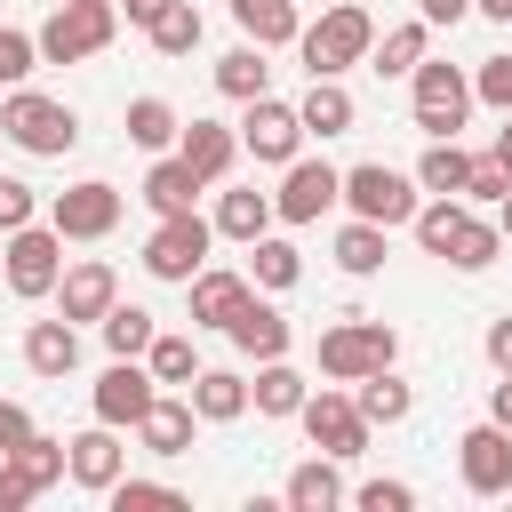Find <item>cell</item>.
<instances>
[{
    "label": "cell",
    "instance_id": "45",
    "mask_svg": "<svg viewBox=\"0 0 512 512\" xmlns=\"http://www.w3.org/2000/svg\"><path fill=\"white\" fill-rule=\"evenodd\" d=\"M352 504H360V512H408L416 488H408V480H368V488H352Z\"/></svg>",
    "mask_w": 512,
    "mask_h": 512
},
{
    "label": "cell",
    "instance_id": "12",
    "mask_svg": "<svg viewBox=\"0 0 512 512\" xmlns=\"http://www.w3.org/2000/svg\"><path fill=\"white\" fill-rule=\"evenodd\" d=\"M456 472H464L472 496H504V488H512V432H504V424H472V432L456 440Z\"/></svg>",
    "mask_w": 512,
    "mask_h": 512
},
{
    "label": "cell",
    "instance_id": "55",
    "mask_svg": "<svg viewBox=\"0 0 512 512\" xmlns=\"http://www.w3.org/2000/svg\"><path fill=\"white\" fill-rule=\"evenodd\" d=\"M112 8H120V0H112ZM152 8H160V0H128V24H144Z\"/></svg>",
    "mask_w": 512,
    "mask_h": 512
},
{
    "label": "cell",
    "instance_id": "24",
    "mask_svg": "<svg viewBox=\"0 0 512 512\" xmlns=\"http://www.w3.org/2000/svg\"><path fill=\"white\" fill-rule=\"evenodd\" d=\"M304 392H312V384H304V376L288 368V352H280V360H256L248 408H256V416H296V408H304Z\"/></svg>",
    "mask_w": 512,
    "mask_h": 512
},
{
    "label": "cell",
    "instance_id": "40",
    "mask_svg": "<svg viewBox=\"0 0 512 512\" xmlns=\"http://www.w3.org/2000/svg\"><path fill=\"white\" fill-rule=\"evenodd\" d=\"M248 256H256V280H264V288H296V280H304V256H296L288 240H272V232L248 240Z\"/></svg>",
    "mask_w": 512,
    "mask_h": 512
},
{
    "label": "cell",
    "instance_id": "26",
    "mask_svg": "<svg viewBox=\"0 0 512 512\" xmlns=\"http://www.w3.org/2000/svg\"><path fill=\"white\" fill-rule=\"evenodd\" d=\"M232 24L256 40V48H288L296 32H304V16H296V0H232Z\"/></svg>",
    "mask_w": 512,
    "mask_h": 512
},
{
    "label": "cell",
    "instance_id": "1",
    "mask_svg": "<svg viewBox=\"0 0 512 512\" xmlns=\"http://www.w3.org/2000/svg\"><path fill=\"white\" fill-rule=\"evenodd\" d=\"M368 40H376V24H368V8H360V0H336L320 24H304V32H296V48H304V72H312V80H344L352 64H368Z\"/></svg>",
    "mask_w": 512,
    "mask_h": 512
},
{
    "label": "cell",
    "instance_id": "5",
    "mask_svg": "<svg viewBox=\"0 0 512 512\" xmlns=\"http://www.w3.org/2000/svg\"><path fill=\"white\" fill-rule=\"evenodd\" d=\"M408 80H416V88H408V112H416L424 136H456V128L472 120V80H464L456 64H432V56H424Z\"/></svg>",
    "mask_w": 512,
    "mask_h": 512
},
{
    "label": "cell",
    "instance_id": "52",
    "mask_svg": "<svg viewBox=\"0 0 512 512\" xmlns=\"http://www.w3.org/2000/svg\"><path fill=\"white\" fill-rule=\"evenodd\" d=\"M472 8H480L488 24H512V0H472Z\"/></svg>",
    "mask_w": 512,
    "mask_h": 512
},
{
    "label": "cell",
    "instance_id": "39",
    "mask_svg": "<svg viewBox=\"0 0 512 512\" xmlns=\"http://www.w3.org/2000/svg\"><path fill=\"white\" fill-rule=\"evenodd\" d=\"M336 264H344V272H376V264H384V224L352 216V224L336 232Z\"/></svg>",
    "mask_w": 512,
    "mask_h": 512
},
{
    "label": "cell",
    "instance_id": "10",
    "mask_svg": "<svg viewBox=\"0 0 512 512\" xmlns=\"http://www.w3.org/2000/svg\"><path fill=\"white\" fill-rule=\"evenodd\" d=\"M296 424H304V440L320 448V456H360L368 448V416L344 400V392H304V408H296Z\"/></svg>",
    "mask_w": 512,
    "mask_h": 512
},
{
    "label": "cell",
    "instance_id": "41",
    "mask_svg": "<svg viewBox=\"0 0 512 512\" xmlns=\"http://www.w3.org/2000/svg\"><path fill=\"white\" fill-rule=\"evenodd\" d=\"M40 64V40L32 32H16V24H0V88H24V72Z\"/></svg>",
    "mask_w": 512,
    "mask_h": 512
},
{
    "label": "cell",
    "instance_id": "36",
    "mask_svg": "<svg viewBox=\"0 0 512 512\" xmlns=\"http://www.w3.org/2000/svg\"><path fill=\"white\" fill-rule=\"evenodd\" d=\"M424 32H432V24L416 16V24H392L384 40H368V56H376V72H384V80H392V72H416V64H424Z\"/></svg>",
    "mask_w": 512,
    "mask_h": 512
},
{
    "label": "cell",
    "instance_id": "3",
    "mask_svg": "<svg viewBox=\"0 0 512 512\" xmlns=\"http://www.w3.org/2000/svg\"><path fill=\"white\" fill-rule=\"evenodd\" d=\"M0 136L24 144V152H40V160H56V152L80 144V112L56 104V96H40V88H16V96L0 104Z\"/></svg>",
    "mask_w": 512,
    "mask_h": 512
},
{
    "label": "cell",
    "instance_id": "33",
    "mask_svg": "<svg viewBox=\"0 0 512 512\" xmlns=\"http://www.w3.org/2000/svg\"><path fill=\"white\" fill-rule=\"evenodd\" d=\"M176 136H184L176 104H160V96H136V104H128V144H136V152H168Z\"/></svg>",
    "mask_w": 512,
    "mask_h": 512
},
{
    "label": "cell",
    "instance_id": "23",
    "mask_svg": "<svg viewBox=\"0 0 512 512\" xmlns=\"http://www.w3.org/2000/svg\"><path fill=\"white\" fill-rule=\"evenodd\" d=\"M200 192H208V184L192 176V160H184V152H160V160H152V176H144V208H152V216H176V208H192Z\"/></svg>",
    "mask_w": 512,
    "mask_h": 512
},
{
    "label": "cell",
    "instance_id": "29",
    "mask_svg": "<svg viewBox=\"0 0 512 512\" xmlns=\"http://www.w3.org/2000/svg\"><path fill=\"white\" fill-rule=\"evenodd\" d=\"M200 32H208V24H200V8H192V0H160V8L144 16V40H152L160 56H192V48H200Z\"/></svg>",
    "mask_w": 512,
    "mask_h": 512
},
{
    "label": "cell",
    "instance_id": "19",
    "mask_svg": "<svg viewBox=\"0 0 512 512\" xmlns=\"http://www.w3.org/2000/svg\"><path fill=\"white\" fill-rule=\"evenodd\" d=\"M184 288H192V328H232V312L248 304V280H240V272H208V264H200Z\"/></svg>",
    "mask_w": 512,
    "mask_h": 512
},
{
    "label": "cell",
    "instance_id": "25",
    "mask_svg": "<svg viewBox=\"0 0 512 512\" xmlns=\"http://www.w3.org/2000/svg\"><path fill=\"white\" fill-rule=\"evenodd\" d=\"M0 464H8V472H16L32 496H48V488L64 480V440H48V432H24V440H16Z\"/></svg>",
    "mask_w": 512,
    "mask_h": 512
},
{
    "label": "cell",
    "instance_id": "28",
    "mask_svg": "<svg viewBox=\"0 0 512 512\" xmlns=\"http://www.w3.org/2000/svg\"><path fill=\"white\" fill-rule=\"evenodd\" d=\"M280 216H272V192H256V184H240V192H224L216 200V232L224 240H264Z\"/></svg>",
    "mask_w": 512,
    "mask_h": 512
},
{
    "label": "cell",
    "instance_id": "43",
    "mask_svg": "<svg viewBox=\"0 0 512 512\" xmlns=\"http://www.w3.org/2000/svg\"><path fill=\"white\" fill-rule=\"evenodd\" d=\"M472 96L496 104V112H512V56H488V64L472 72Z\"/></svg>",
    "mask_w": 512,
    "mask_h": 512
},
{
    "label": "cell",
    "instance_id": "13",
    "mask_svg": "<svg viewBox=\"0 0 512 512\" xmlns=\"http://www.w3.org/2000/svg\"><path fill=\"white\" fill-rule=\"evenodd\" d=\"M240 144H248L256 160H272V168H288V160H296V144H304V120H296V104H280V96H248V120H240Z\"/></svg>",
    "mask_w": 512,
    "mask_h": 512
},
{
    "label": "cell",
    "instance_id": "11",
    "mask_svg": "<svg viewBox=\"0 0 512 512\" xmlns=\"http://www.w3.org/2000/svg\"><path fill=\"white\" fill-rule=\"evenodd\" d=\"M336 184H344V168H328V160H288V176H280V192H272V216H280V224H320V216L336 208Z\"/></svg>",
    "mask_w": 512,
    "mask_h": 512
},
{
    "label": "cell",
    "instance_id": "18",
    "mask_svg": "<svg viewBox=\"0 0 512 512\" xmlns=\"http://www.w3.org/2000/svg\"><path fill=\"white\" fill-rule=\"evenodd\" d=\"M24 368L32 376H72L80 368V328L56 312V320H32L24 328Z\"/></svg>",
    "mask_w": 512,
    "mask_h": 512
},
{
    "label": "cell",
    "instance_id": "37",
    "mask_svg": "<svg viewBox=\"0 0 512 512\" xmlns=\"http://www.w3.org/2000/svg\"><path fill=\"white\" fill-rule=\"evenodd\" d=\"M496 248H504V232H496V224H480V216H464V224H456V240H448V264H456V272H488V264H496Z\"/></svg>",
    "mask_w": 512,
    "mask_h": 512
},
{
    "label": "cell",
    "instance_id": "16",
    "mask_svg": "<svg viewBox=\"0 0 512 512\" xmlns=\"http://www.w3.org/2000/svg\"><path fill=\"white\" fill-rule=\"evenodd\" d=\"M224 336H232V344H240L248 360H280V352L296 344V328H288V312H280V304H264L256 288H248V304L232 312V328H224Z\"/></svg>",
    "mask_w": 512,
    "mask_h": 512
},
{
    "label": "cell",
    "instance_id": "35",
    "mask_svg": "<svg viewBox=\"0 0 512 512\" xmlns=\"http://www.w3.org/2000/svg\"><path fill=\"white\" fill-rule=\"evenodd\" d=\"M96 328H104V352H112V360H136V352L152 344V312H144V304H120V296H112V312H104Z\"/></svg>",
    "mask_w": 512,
    "mask_h": 512
},
{
    "label": "cell",
    "instance_id": "9",
    "mask_svg": "<svg viewBox=\"0 0 512 512\" xmlns=\"http://www.w3.org/2000/svg\"><path fill=\"white\" fill-rule=\"evenodd\" d=\"M120 184H104V176H88V184H64L56 200H48V224L64 232V240H104L112 224H120Z\"/></svg>",
    "mask_w": 512,
    "mask_h": 512
},
{
    "label": "cell",
    "instance_id": "27",
    "mask_svg": "<svg viewBox=\"0 0 512 512\" xmlns=\"http://www.w3.org/2000/svg\"><path fill=\"white\" fill-rule=\"evenodd\" d=\"M176 152L192 160V176H200V184H216V176L232 168V152H240V136H232V128H216V120H192V128L176 136Z\"/></svg>",
    "mask_w": 512,
    "mask_h": 512
},
{
    "label": "cell",
    "instance_id": "44",
    "mask_svg": "<svg viewBox=\"0 0 512 512\" xmlns=\"http://www.w3.org/2000/svg\"><path fill=\"white\" fill-rule=\"evenodd\" d=\"M464 192H472V200H504V192H512L504 160H496V152H472V176H464Z\"/></svg>",
    "mask_w": 512,
    "mask_h": 512
},
{
    "label": "cell",
    "instance_id": "20",
    "mask_svg": "<svg viewBox=\"0 0 512 512\" xmlns=\"http://www.w3.org/2000/svg\"><path fill=\"white\" fill-rule=\"evenodd\" d=\"M184 400H192L200 424H232V416H248V376H232V368H200V376L184 384Z\"/></svg>",
    "mask_w": 512,
    "mask_h": 512
},
{
    "label": "cell",
    "instance_id": "31",
    "mask_svg": "<svg viewBox=\"0 0 512 512\" xmlns=\"http://www.w3.org/2000/svg\"><path fill=\"white\" fill-rule=\"evenodd\" d=\"M464 176H472V152L456 136H432L416 160V192H464Z\"/></svg>",
    "mask_w": 512,
    "mask_h": 512
},
{
    "label": "cell",
    "instance_id": "42",
    "mask_svg": "<svg viewBox=\"0 0 512 512\" xmlns=\"http://www.w3.org/2000/svg\"><path fill=\"white\" fill-rule=\"evenodd\" d=\"M104 496H112V512H144V504H184V496H176L168 480H128V472H120V480H112Z\"/></svg>",
    "mask_w": 512,
    "mask_h": 512
},
{
    "label": "cell",
    "instance_id": "21",
    "mask_svg": "<svg viewBox=\"0 0 512 512\" xmlns=\"http://www.w3.org/2000/svg\"><path fill=\"white\" fill-rule=\"evenodd\" d=\"M192 424H200V416H192V400L152 392V408L136 416V440H144L152 456H184V448H192Z\"/></svg>",
    "mask_w": 512,
    "mask_h": 512
},
{
    "label": "cell",
    "instance_id": "30",
    "mask_svg": "<svg viewBox=\"0 0 512 512\" xmlns=\"http://www.w3.org/2000/svg\"><path fill=\"white\" fill-rule=\"evenodd\" d=\"M296 120H304V136H344L360 112H352L344 80H312V88H304V104H296Z\"/></svg>",
    "mask_w": 512,
    "mask_h": 512
},
{
    "label": "cell",
    "instance_id": "48",
    "mask_svg": "<svg viewBox=\"0 0 512 512\" xmlns=\"http://www.w3.org/2000/svg\"><path fill=\"white\" fill-rule=\"evenodd\" d=\"M24 432H32V416H24V408H16V400H0V456H8V448H16V440H24Z\"/></svg>",
    "mask_w": 512,
    "mask_h": 512
},
{
    "label": "cell",
    "instance_id": "46",
    "mask_svg": "<svg viewBox=\"0 0 512 512\" xmlns=\"http://www.w3.org/2000/svg\"><path fill=\"white\" fill-rule=\"evenodd\" d=\"M32 208H40V192H32V184H16V176H0V232L32 224Z\"/></svg>",
    "mask_w": 512,
    "mask_h": 512
},
{
    "label": "cell",
    "instance_id": "47",
    "mask_svg": "<svg viewBox=\"0 0 512 512\" xmlns=\"http://www.w3.org/2000/svg\"><path fill=\"white\" fill-rule=\"evenodd\" d=\"M488 368H496V376H512V312H504V320H488Z\"/></svg>",
    "mask_w": 512,
    "mask_h": 512
},
{
    "label": "cell",
    "instance_id": "14",
    "mask_svg": "<svg viewBox=\"0 0 512 512\" xmlns=\"http://www.w3.org/2000/svg\"><path fill=\"white\" fill-rule=\"evenodd\" d=\"M112 296H120V280H112V264L104 256H80V264H64L56 272V312L80 328V320H104L112 312Z\"/></svg>",
    "mask_w": 512,
    "mask_h": 512
},
{
    "label": "cell",
    "instance_id": "50",
    "mask_svg": "<svg viewBox=\"0 0 512 512\" xmlns=\"http://www.w3.org/2000/svg\"><path fill=\"white\" fill-rule=\"evenodd\" d=\"M24 504H32V488H24V480L0 464V512H24Z\"/></svg>",
    "mask_w": 512,
    "mask_h": 512
},
{
    "label": "cell",
    "instance_id": "32",
    "mask_svg": "<svg viewBox=\"0 0 512 512\" xmlns=\"http://www.w3.org/2000/svg\"><path fill=\"white\" fill-rule=\"evenodd\" d=\"M216 88H224V96H240V104H248V96H264V88H272L264 48H256V40H240L232 56H216Z\"/></svg>",
    "mask_w": 512,
    "mask_h": 512
},
{
    "label": "cell",
    "instance_id": "15",
    "mask_svg": "<svg viewBox=\"0 0 512 512\" xmlns=\"http://www.w3.org/2000/svg\"><path fill=\"white\" fill-rule=\"evenodd\" d=\"M152 368H136V360H112L104 376H96V424H128L136 432V416L152 408Z\"/></svg>",
    "mask_w": 512,
    "mask_h": 512
},
{
    "label": "cell",
    "instance_id": "53",
    "mask_svg": "<svg viewBox=\"0 0 512 512\" xmlns=\"http://www.w3.org/2000/svg\"><path fill=\"white\" fill-rule=\"evenodd\" d=\"M496 160H504V176H512V112H504V128H496Z\"/></svg>",
    "mask_w": 512,
    "mask_h": 512
},
{
    "label": "cell",
    "instance_id": "6",
    "mask_svg": "<svg viewBox=\"0 0 512 512\" xmlns=\"http://www.w3.org/2000/svg\"><path fill=\"white\" fill-rule=\"evenodd\" d=\"M336 200L352 208V216H368V224H408L416 216V184L400 176V168H384V160H360V168H344V184H336Z\"/></svg>",
    "mask_w": 512,
    "mask_h": 512
},
{
    "label": "cell",
    "instance_id": "38",
    "mask_svg": "<svg viewBox=\"0 0 512 512\" xmlns=\"http://www.w3.org/2000/svg\"><path fill=\"white\" fill-rule=\"evenodd\" d=\"M144 368H152V384H192V376H200V360H192V336H160V328H152V344H144Z\"/></svg>",
    "mask_w": 512,
    "mask_h": 512
},
{
    "label": "cell",
    "instance_id": "54",
    "mask_svg": "<svg viewBox=\"0 0 512 512\" xmlns=\"http://www.w3.org/2000/svg\"><path fill=\"white\" fill-rule=\"evenodd\" d=\"M496 232H504V240H512V192H504V200H496Z\"/></svg>",
    "mask_w": 512,
    "mask_h": 512
},
{
    "label": "cell",
    "instance_id": "2",
    "mask_svg": "<svg viewBox=\"0 0 512 512\" xmlns=\"http://www.w3.org/2000/svg\"><path fill=\"white\" fill-rule=\"evenodd\" d=\"M112 32H120V8L112 0H56V16L32 40H40V64H80V56H104Z\"/></svg>",
    "mask_w": 512,
    "mask_h": 512
},
{
    "label": "cell",
    "instance_id": "7",
    "mask_svg": "<svg viewBox=\"0 0 512 512\" xmlns=\"http://www.w3.org/2000/svg\"><path fill=\"white\" fill-rule=\"evenodd\" d=\"M208 240H216V224H208V216H192V208H176V216H160V224H152V240H144V272L184 288V280L208 264Z\"/></svg>",
    "mask_w": 512,
    "mask_h": 512
},
{
    "label": "cell",
    "instance_id": "49",
    "mask_svg": "<svg viewBox=\"0 0 512 512\" xmlns=\"http://www.w3.org/2000/svg\"><path fill=\"white\" fill-rule=\"evenodd\" d=\"M424 8V24H464L472 16V0H416Z\"/></svg>",
    "mask_w": 512,
    "mask_h": 512
},
{
    "label": "cell",
    "instance_id": "8",
    "mask_svg": "<svg viewBox=\"0 0 512 512\" xmlns=\"http://www.w3.org/2000/svg\"><path fill=\"white\" fill-rule=\"evenodd\" d=\"M56 272H64V232L56 224H16L8 232V296L40 304V296H56Z\"/></svg>",
    "mask_w": 512,
    "mask_h": 512
},
{
    "label": "cell",
    "instance_id": "4",
    "mask_svg": "<svg viewBox=\"0 0 512 512\" xmlns=\"http://www.w3.org/2000/svg\"><path fill=\"white\" fill-rule=\"evenodd\" d=\"M392 360H400V336L384 320H344V328L320 336V376H336V384H360V376H376Z\"/></svg>",
    "mask_w": 512,
    "mask_h": 512
},
{
    "label": "cell",
    "instance_id": "34",
    "mask_svg": "<svg viewBox=\"0 0 512 512\" xmlns=\"http://www.w3.org/2000/svg\"><path fill=\"white\" fill-rule=\"evenodd\" d=\"M352 408L368 416V424H400L408 408H416V392L392 376V368H376V376H360V392H352Z\"/></svg>",
    "mask_w": 512,
    "mask_h": 512
},
{
    "label": "cell",
    "instance_id": "17",
    "mask_svg": "<svg viewBox=\"0 0 512 512\" xmlns=\"http://www.w3.org/2000/svg\"><path fill=\"white\" fill-rule=\"evenodd\" d=\"M120 464H128V448H120V424H96V432L64 440V472H72L80 488H96V496L120 480Z\"/></svg>",
    "mask_w": 512,
    "mask_h": 512
},
{
    "label": "cell",
    "instance_id": "22",
    "mask_svg": "<svg viewBox=\"0 0 512 512\" xmlns=\"http://www.w3.org/2000/svg\"><path fill=\"white\" fill-rule=\"evenodd\" d=\"M280 504H288V512H336V504H344V472H336V456H304V464L288 472Z\"/></svg>",
    "mask_w": 512,
    "mask_h": 512
},
{
    "label": "cell",
    "instance_id": "51",
    "mask_svg": "<svg viewBox=\"0 0 512 512\" xmlns=\"http://www.w3.org/2000/svg\"><path fill=\"white\" fill-rule=\"evenodd\" d=\"M488 424H504V432H512V376L488 392Z\"/></svg>",
    "mask_w": 512,
    "mask_h": 512
}]
</instances>
